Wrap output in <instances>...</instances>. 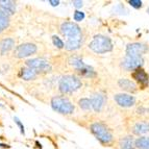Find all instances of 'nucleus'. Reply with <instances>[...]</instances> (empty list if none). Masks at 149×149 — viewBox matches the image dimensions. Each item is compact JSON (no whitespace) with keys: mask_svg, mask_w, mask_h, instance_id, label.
Masks as SVG:
<instances>
[{"mask_svg":"<svg viewBox=\"0 0 149 149\" xmlns=\"http://www.w3.org/2000/svg\"><path fill=\"white\" fill-rule=\"evenodd\" d=\"M88 47L97 54H103V53L111 52L114 48V45L109 37L103 35H96L89 43Z\"/></svg>","mask_w":149,"mask_h":149,"instance_id":"2","label":"nucleus"},{"mask_svg":"<svg viewBox=\"0 0 149 149\" xmlns=\"http://www.w3.org/2000/svg\"><path fill=\"white\" fill-rule=\"evenodd\" d=\"M85 18H86V14L79 10H76L74 12V14H73V19L76 22H81V21L85 20Z\"/></svg>","mask_w":149,"mask_h":149,"instance_id":"25","label":"nucleus"},{"mask_svg":"<svg viewBox=\"0 0 149 149\" xmlns=\"http://www.w3.org/2000/svg\"><path fill=\"white\" fill-rule=\"evenodd\" d=\"M114 12L116 13V14H120V15H122V14H124L123 12H125V13H127V10L124 8V6L122 4H118L116 8H114Z\"/></svg>","mask_w":149,"mask_h":149,"instance_id":"28","label":"nucleus"},{"mask_svg":"<svg viewBox=\"0 0 149 149\" xmlns=\"http://www.w3.org/2000/svg\"><path fill=\"white\" fill-rule=\"evenodd\" d=\"M118 86L120 87V89L126 91V92L134 93L137 91V85L132 80L127 79V78H120L118 80Z\"/></svg>","mask_w":149,"mask_h":149,"instance_id":"18","label":"nucleus"},{"mask_svg":"<svg viewBox=\"0 0 149 149\" xmlns=\"http://www.w3.org/2000/svg\"><path fill=\"white\" fill-rule=\"evenodd\" d=\"M60 31L64 37H67V39L82 37L80 26L77 23L71 22V21H67V22L63 23L60 27Z\"/></svg>","mask_w":149,"mask_h":149,"instance_id":"8","label":"nucleus"},{"mask_svg":"<svg viewBox=\"0 0 149 149\" xmlns=\"http://www.w3.org/2000/svg\"><path fill=\"white\" fill-rule=\"evenodd\" d=\"M78 107H80L84 111H90L92 109V105H91V99L88 98V97H85V98H81L78 101Z\"/></svg>","mask_w":149,"mask_h":149,"instance_id":"23","label":"nucleus"},{"mask_svg":"<svg viewBox=\"0 0 149 149\" xmlns=\"http://www.w3.org/2000/svg\"><path fill=\"white\" fill-rule=\"evenodd\" d=\"M68 63L80 76L87 77V78H95L97 76V72L95 71L94 68L86 64L81 57L77 56V55H72V56H70Z\"/></svg>","mask_w":149,"mask_h":149,"instance_id":"3","label":"nucleus"},{"mask_svg":"<svg viewBox=\"0 0 149 149\" xmlns=\"http://www.w3.org/2000/svg\"><path fill=\"white\" fill-rule=\"evenodd\" d=\"M114 100L117 102V104L122 107H132L136 103V98L134 96H132L125 93H120L116 94L114 96Z\"/></svg>","mask_w":149,"mask_h":149,"instance_id":"11","label":"nucleus"},{"mask_svg":"<svg viewBox=\"0 0 149 149\" xmlns=\"http://www.w3.org/2000/svg\"><path fill=\"white\" fill-rule=\"evenodd\" d=\"M26 67L30 68L39 75H46L52 72V66L47 60L36 57V58H29L25 62Z\"/></svg>","mask_w":149,"mask_h":149,"instance_id":"6","label":"nucleus"},{"mask_svg":"<svg viewBox=\"0 0 149 149\" xmlns=\"http://www.w3.org/2000/svg\"><path fill=\"white\" fill-rule=\"evenodd\" d=\"M143 64H144V60L142 56L125 55V57L121 62V67L126 71H134V70L141 68Z\"/></svg>","mask_w":149,"mask_h":149,"instance_id":"9","label":"nucleus"},{"mask_svg":"<svg viewBox=\"0 0 149 149\" xmlns=\"http://www.w3.org/2000/svg\"><path fill=\"white\" fill-rule=\"evenodd\" d=\"M48 3H49V4L51 5V6L55 8V6H58L61 2L58 1V0H49V1H48Z\"/></svg>","mask_w":149,"mask_h":149,"instance_id":"30","label":"nucleus"},{"mask_svg":"<svg viewBox=\"0 0 149 149\" xmlns=\"http://www.w3.org/2000/svg\"><path fill=\"white\" fill-rule=\"evenodd\" d=\"M16 41L13 38H4L0 41V54L5 55L15 48Z\"/></svg>","mask_w":149,"mask_h":149,"instance_id":"13","label":"nucleus"},{"mask_svg":"<svg viewBox=\"0 0 149 149\" xmlns=\"http://www.w3.org/2000/svg\"><path fill=\"white\" fill-rule=\"evenodd\" d=\"M0 10L10 17L16 12V2L12 0H0Z\"/></svg>","mask_w":149,"mask_h":149,"instance_id":"17","label":"nucleus"},{"mask_svg":"<svg viewBox=\"0 0 149 149\" xmlns=\"http://www.w3.org/2000/svg\"><path fill=\"white\" fill-rule=\"evenodd\" d=\"M50 105L53 111L62 115H72L75 111L74 104L65 96L52 97L50 101Z\"/></svg>","mask_w":149,"mask_h":149,"instance_id":"5","label":"nucleus"},{"mask_svg":"<svg viewBox=\"0 0 149 149\" xmlns=\"http://www.w3.org/2000/svg\"><path fill=\"white\" fill-rule=\"evenodd\" d=\"M132 132L134 134H144L146 132H149V124L146 122H139V123H136L132 127Z\"/></svg>","mask_w":149,"mask_h":149,"instance_id":"19","label":"nucleus"},{"mask_svg":"<svg viewBox=\"0 0 149 149\" xmlns=\"http://www.w3.org/2000/svg\"><path fill=\"white\" fill-rule=\"evenodd\" d=\"M14 121H15V123L17 124V126L20 128L21 134H23V136H24V134H25V127H24V125H23L22 121H21V120L19 119L18 117H14Z\"/></svg>","mask_w":149,"mask_h":149,"instance_id":"26","label":"nucleus"},{"mask_svg":"<svg viewBox=\"0 0 149 149\" xmlns=\"http://www.w3.org/2000/svg\"><path fill=\"white\" fill-rule=\"evenodd\" d=\"M148 50V47L143 43H129L126 46V55L129 56H142Z\"/></svg>","mask_w":149,"mask_h":149,"instance_id":"10","label":"nucleus"},{"mask_svg":"<svg viewBox=\"0 0 149 149\" xmlns=\"http://www.w3.org/2000/svg\"><path fill=\"white\" fill-rule=\"evenodd\" d=\"M134 147L136 149H149V136L138 138L134 141Z\"/></svg>","mask_w":149,"mask_h":149,"instance_id":"22","label":"nucleus"},{"mask_svg":"<svg viewBox=\"0 0 149 149\" xmlns=\"http://www.w3.org/2000/svg\"><path fill=\"white\" fill-rule=\"evenodd\" d=\"M72 5L74 6L75 8H77V10H79V8H82V5H84V2L82 1H80V0H74V1H72Z\"/></svg>","mask_w":149,"mask_h":149,"instance_id":"29","label":"nucleus"},{"mask_svg":"<svg viewBox=\"0 0 149 149\" xmlns=\"http://www.w3.org/2000/svg\"><path fill=\"white\" fill-rule=\"evenodd\" d=\"M119 147L120 149H136L134 138L128 136V137H125L123 139H121L119 142Z\"/></svg>","mask_w":149,"mask_h":149,"instance_id":"20","label":"nucleus"},{"mask_svg":"<svg viewBox=\"0 0 149 149\" xmlns=\"http://www.w3.org/2000/svg\"><path fill=\"white\" fill-rule=\"evenodd\" d=\"M147 13H148V14H149V8H147Z\"/></svg>","mask_w":149,"mask_h":149,"instance_id":"33","label":"nucleus"},{"mask_svg":"<svg viewBox=\"0 0 149 149\" xmlns=\"http://www.w3.org/2000/svg\"><path fill=\"white\" fill-rule=\"evenodd\" d=\"M90 99H91V105H92L93 111L96 113L101 112L105 105V101H107L105 95H103L102 93H96Z\"/></svg>","mask_w":149,"mask_h":149,"instance_id":"12","label":"nucleus"},{"mask_svg":"<svg viewBox=\"0 0 149 149\" xmlns=\"http://www.w3.org/2000/svg\"><path fill=\"white\" fill-rule=\"evenodd\" d=\"M82 41H84V38L82 37L67 39V41L65 42V49L67 50V51H75V50H78L81 47Z\"/></svg>","mask_w":149,"mask_h":149,"instance_id":"15","label":"nucleus"},{"mask_svg":"<svg viewBox=\"0 0 149 149\" xmlns=\"http://www.w3.org/2000/svg\"><path fill=\"white\" fill-rule=\"evenodd\" d=\"M35 144H36V147H37L38 149H42V148H43V147H42V144H41V143H40L39 141H36V142H35Z\"/></svg>","mask_w":149,"mask_h":149,"instance_id":"32","label":"nucleus"},{"mask_svg":"<svg viewBox=\"0 0 149 149\" xmlns=\"http://www.w3.org/2000/svg\"><path fill=\"white\" fill-rule=\"evenodd\" d=\"M19 77H20L21 79L25 80V81H30V80H35L37 79L38 77H39V74L33 71L32 69L28 67H22L20 70H19V73H18Z\"/></svg>","mask_w":149,"mask_h":149,"instance_id":"16","label":"nucleus"},{"mask_svg":"<svg viewBox=\"0 0 149 149\" xmlns=\"http://www.w3.org/2000/svg\"><path fill=\"white\" fill-rule=\"evenodd\" d=\"M82 87V81L76 75H64L58 81V90L63 94H72Z\"/></svg>","mask_w":149,"mask_h":149,"instance_id":"4","label":"nucleus"},{"mask_svg":"<svg viewBox=\"0 0 149 149\" xmlns=\"http://www.w3.org/2000/svg\"><path fill=\"white\" fill-rule=\"evenodd\" d=\"M51 40H52L53 45H54V46L57 48V49H63V48H65V43H64V41H63L60 37H57V36H52Z\"/></svg>","mask_w":149,"mask_h":149,"instance_id":"24","label":"nucleus"},{"mask_svg":"<svg viewBox=\"0 0 149 149\" xmlns=\"http://www.w3.org/2000/svg\"><path fill=\"white\" fill-rule=\"evenodd\" d=\"M10 16L6 15L2 10H0V33L4 31L10 26Z\"/></svg>","mask_w":149,"mask_h":149,"instance_id":"21","label":"nucleus"},{"mask_svg":"<svg viewBox=\"0 0 149 149\" xmlns=\"http://www.w3.org/2000/svg\"><path fill=\"white\" fill-rule=\"evenodd\" d=\"M38 52V46L33 43L26 42L22 43L14 49L13 55L16 58H25V57L31 56Z\"/></svg>","mask_w":149,"mask_h":149,"instance_id":"7","label":"nucleus"},{"mask_svg":"<svg viewBox=\"0 0 149 149\" xmlns=\"http://www.w3.org/2000/svg\"><path fill=\"white\" fill-rule=\"evenodd\" d=\"M0 148H2V149H10V145L5 144V143H0Z\"/></svg>","mask_w":149,"mask_h":149,"instance_id":"31","label":"nucleus"},{"mask_svg":"<svg viewBox=\"0 0 149 149\" xmlns=\"http://www.w3.org/2000/svg\"><path fill=\"white\" fill-rule=\"evenodd\" d=\"M90 132L102 145H112L114 143V136L109 128L103 122L95 121L90 125Z\"/></svg>","mask_w":149,"mask_h":149,"instance_id":"1","label":"nucleus"},{"mask_svg":"<svg viewBox=\"0 0 149 149\" xmlns=\"http://www.w3.org/2000/svg\"><path fill=\"white\" fill-rule=\"evenodd\" d=\"M132 78H134L136 81H138L140 85H142L143 87L147 86L149 84V76L144 70L142 68H139V69L134 70L132 74Z\"/></svg>","mask_w":149,"mask_h":149,"instance_id":"14","label":"nucleus"},{"mask_svg":"<svg viewBox=\"0 0 149 149\" xmlns=\"http://www.w3.org/2000/svg\"><path fill=\"white\" fill-rule=\"evenodd\" d=\"M128 3L132 5L134 8H136V10H139V8H141L142 5H143V2H142L141 0H129Z\"/></svg>","mask_w":149,"mask_h":149,"instance_id":"27","label":"nucleus"}]
</instances>
